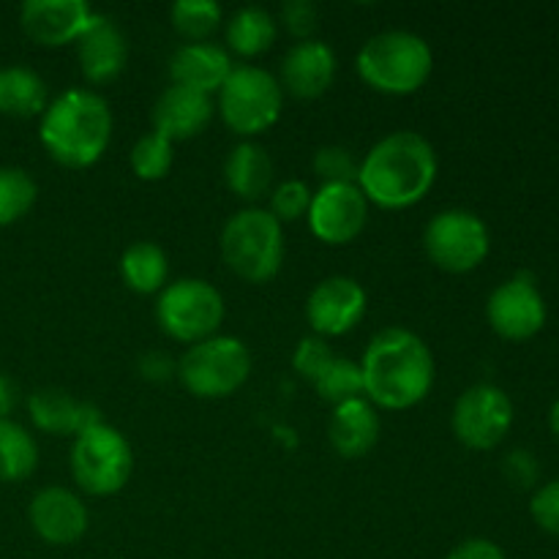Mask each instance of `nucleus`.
I'll return each instance as SVG.
<instances>
[{
  "label": "nucleus",
  "mask_w": 559,
  "mask_h": 559,
  "mask_svg": "<svg viewBox=\"0 0 559 559\" xmlns=\"http://www.w3.org/2000/svg\"><path fill=\"white\" fill-rule=\"evenodd\" d=\"M314 388L317 393H320L322 402L333 404V407L355 402V399H366L360 364L347 358H333V364L328 366L325 374L314 382Z\"/></svg>",
  "instance_id": "30"
},
{
  "label": "nucleus",
  "mask_w": 559,
  "mask_h": 559,
  "mask_svg": "<svg viewBox=\"0 0 559 559\" xmlns=\"http://www.w3.org/2000/svg\"><path fill=\"white\" fill-rule=\"evenodd\" d=\"M278 36V22L262 5H243L227 22V47L240 58L267 52Z\"/></svg>",
  "instance_id": "25"
},
{
  "label": "nucleus",
  "mask_w": 559,
  "mask_h": 559,
  "mask_svg": "<svg viewBox=\"0 0 559 559\" xmlns=\"http://www.w3.org/2000/svg\"><path fill=\"white\" fill-rule=\"evenodd\" d=\"M311 194H314V191H311L304 180H284V183H278L276 189L271 191V207H267V211H271V216L284 227V224L309 216Z\"/></svg>",
  "instance_id": "33"
},
{
  "label": "nucleus",
  "mask_w": 559,
  "mask_h": 559,
  "mask_svg": "<svg viewBox=\"0 0 559 559\" xmlns=\"http://www.w3.org/2000/svg\"><path fill=\"white\" fill-rule=\"evenodd\" d=\"M27 415H31L33 426L44 435H60V437H76L91 426L104 424L98 407L87 402H76L66 391L58 388H41L27 396Z\"/></svg>",
  "instance_id": "21"
},
{
  "label": "nucleus",
  "mask_w": 559,
  "mask_h": 559,
  "mask_svg": "<svg viewBox=\"0 0 559 559\" xmlns=\"http://www.w3.org/2000/svg\"><path fill=\"white\" fill-rule=\"evenodd\" d=\"M333 349L325 338L320 336H309V338H300L298 347L293 353V369L298 371L304 380H309L314 385L322 374H325L328 366L333 364Z\"/></svg>",
  "instance_id": "34"
},
{
  "label": "nucleus",
  "mask_w": 559,
  "mask_h": 559,
  "mask_svg": "<svg viewBox=\"0 0 559 559\" xmlns=\"http://www.w3.org/2000/svg\"><path fill=\"white\" fill-rule=\"evenodd\" d=\"M424 249L440 271L469 273L489 257V227L478 213L451 207L426 224Z\"/></svg>",
  "instance_id": "10"
},
{
  "label": "nucleus",
  "mask_w": 559,
  "mask_h": 559,
  "mask_svg": "<svg viewBox=\"0 0 559 559\" xmlns=\"http://www.w3.org/2000/svg\"><path fill=\"white\" fill-rule=\"evenodd\" d=\"M314 175L320 178V186L336 183H358L360 162L344 145H325L314 153Z\"/></svg>",
  "instance_id": "32"
},
{
  "label": "nucleus",
  "mask_w": 559,
  "mask_h": 559,
  "mask_svg": "<svg viewBox=\"0 0 559 559\" xmlns=\"http://www.w3.org/2000/svg\"><path fill=\"white\" fill-rule=\"evenodd\" d=\"M120 276L126 287L140 295H156L167 287L169 260L162 246L151 240H136L120 257Z\"/></svg>",
  "instance_id": "26"
},
{
  "label": "nucleus",
  "mask_w": 559,
  "mask_h": 559,
  "mask_svg": "<svg viewBox=\"0 0 559 559\" xmlns=\"http://www.w3.org/2000/svg\"><path fill=\"white\" fill-rule=\"evenodd\" d=\"M20 404V385L9 374H0V420L11 418Z\"/></svg>",
  "instance_id": "40"
},
{
  "label": "nucleus",
  "mask_w": 559,
  "mask_h": 559,
  "mask_svg": "<svg viewBox=\"0 0 559 559\" xmlns=\"http://www.w3.org/2000/svg\"><path fill=\"white\" fill-rule=\"evenodd\" d=\"M284 91L271 71L260 66H235L218 91V115L240 136H257L282 118Z\"/></svg>",
  "instance_id": "6"
},
{
  "label": "nucleus",
  "mask_w": 559,
  "mask_h": 559,
  "mask_svg": "<svg viewBox=\"0 0 559 559\" xmlns=\"http://www.w3.org/2000/svg\"><path fill=\"white\" fill-rule=\"evenodd\" d=\"M317 20H320V11L311 0H287L282 5V25L298 41H309L311 33L317 31Z\"/></svg>",
  "instance_id": "36"
},
{
  "label": "nucleus",
  "mask_w": 559,
  "mask_h": 559,
  "mask_svg": "<svg viewBox=\"0 0 559 559\" xmlns=\"http://www.w3.org/2000/svg\"><path fill=\"white\" fill-rule=\"evenodd\" d=\"M355 69L371 91L385 96H409L431 76L435 55L418 33L385 31L360 47Z\"/></svg>",
  "instance_id": "4"
},
{
  "label": "nucleus",
  "mask_w": 559,
  "mask_h": 559,
  "mask_svg": "<svg viewBox=\"0 0 559 559\" xmlns=\"http://www.w3.org/2000/svg\"><path fill=\"white\" fill-rule=\"evenodd\" d=\"M502 473H506V478L511 480L516 489H533L540 478V464L538 459H535V453L516 448V451L508 453L506 462H502Z\"/></svg>",
  "instance_id": "37"
},
{
  "label": "nucleus",
  "mask_w": 559,
  "mask_h": 559,
  "mask_svg": "<svg viewBox=\"0 0 559 559\" xmlns=\"http://www.w3.org/2000/svg\"><path fill=\"white\" fill-rule=\"evenodd\" d=\"M224 180L238 200L257 202L265 197L273 183V162L265 147L257 142L235 145L224 162Z\"/></svg>",
  "instance_id": "23"
},
{
  "label": "nucleus",
  "mask_w": 559,
  "mask_h": 559,
  "mask_svg": "<svg viewBox=\"0 0 559 559\" xmlns=\"http://www.w3.org/2000/svg\"><path fill=\"white\" fill-rule=\"evenodd\" d=\"M530 516L544 533L559 538V480L544 484L530 500Z\"/></svg>",
  "instance_id": "35"
},
{
  "label": "nucleus",
  "mask_w": 559,
  "mask_h": 559,
  "mask_svg": "<svg viewBox=\"0 0 559 559\" xmlns=\"http://www.w3.org/2000/svg\"><path fill=\"white\" fill-rule=\"evenodd\" d=\"M178 377L197 399L233 396L251 374V353L240 338L211 336L186 349Z\"/></svg>",
  "instance_id": "7"
},
{
  "label": "nucleus",
  "mask_w": 559,
  "mask_h": 559,
  "mask_svg": "<svg viewBox=\"0 0 559 559\" xmlns=\"http://www.w3.org/2000/svg\"><path fill=\"white\" fill-rule=\"evenodd\" d=\"M222 257L243 282H271L284 262V227L265 207H243L224 224Z\"/></svg>",
  "instance_id": "5"
},
{
  "label": "nucleus",
  "mask_w": 559,
  "mask_h": 559,
  "mask_svg": "<svg viewBox=\"0 0 559 559\" xmlns=\"http://www.w3.org/2000/svg\"><path fill=\"white\" fill-rule=\"evenodd\" d=\"M451 426L456 440L469 451H491L513 426V402L502 388L478 382L453 404Z\"/></svg>",
  "instance_id": "11"
},
{
  "label": "nucleus",
  "mask_w": 559,
  "mask_h": 559,
  "mask_svg": "<svg viewBox=\"0 0 559 559\" xmlns=\"http://www.w3.org/2000/svg\"><path fill=\"white\" fill-rule=\"evenodd\" d=\"M309 227L322 243L347 246L358 238L369 222V200L358 183L320 186L311 194Z\"/></svg>",
  "instance_id": "13"
},
{
  "label": "nucleus",
  "mask_w": 559,
  "mask_h": 559,
  "mask_svg": "<svg viewBox=\"0 0 559 559\" xmlns=\"http://www.w3.org/2000/svg\"><path fill=\"white\" fill-rule=\"evenodd\" d=\"M445 559H506V551L486 538H469L459 544Z\"/></svg>",
  "instance_id": "38"
},
{
  "label": "nucleus",
  "mask_w": 559,
  "mask_h": 559,
  "mask_svg": "<svg viewBox=\"0 0 559 559\" xmlns=\"http://www.w3.org/2000/svg\"><path fill=\"white\" fill-rule=\"evenodd\" d=\"M38 467V445L25 426L0 420V484H20Z\"/></svg>",
  "instance_id": "27"
},
{
  "label": "nucleus",
  "mask_w": 559,
  "mask_h": 559,
  "mask_svg": "<svg viewBox=\"0 0 559 559\" xmlns=\"http://www.w3.org/2000/svg\"><path fill=\"white\" fill-rule=\"evenodd\" d=\"M38 186L25 169L0 167V227L16 224L33 211Z\"/></svg>",
  "instance_id": "29"
},
{
  "label": "nucleus",
  "mask_w": 559,
  "mask_h": 559,
  "mask_svg": "<svg viewBox=\"0 0 559 559\" xmlns=\"http://www.w3.org/2000/svg\"><path fill=\"white\" fill-rule=\"evenodd\" d=\"M169 20H173V27L186 41L200 44L207 41L218 31V25L224 20V11L213 0H178L169 9Z\"/></svg>",
  "instance_id": "28"
},
{
  "label": "nucleus",
  "mask_w": 559,
  "mask_h": 559,
  "mask_svg": "<svg viewBox=\"0 0 559 559\" xmlns=\"http://www.w3.org/2000/svg\"><path fill=\"white\" fill-rule=\"evenodd\" d=\"M47 109V85L27 66L0 69V112L9 118H36Z\"/></svg>",
  "instance_id": "24"
},
{
  "label": "nucleus",
  "mask_w": 559,
  "mask_h": 559,
  "mask_svg": "<svg viewBox=\"0 0 559 559\" xmlns=\"http://www.w3.org/2000/svg\"><path fill=\"white\" fill-rule=\"evenodd\" d=\"M140 371H142V377H145V380L164 382L167 377H173L175 366H173V360L164 358V355L151 353V355H145V358L140 360Z\"/></svg>",
  "instance_id": "39"
},
{
  "label": "nucleus",
  "mask_w": 559,
  "mask_h": 559,
  "mask_svg": "<svg viewBox=\"0 0 559 559\" xmlns=\"http://www.w3.org/2000/svg\"><path fill=\"white\" fill-rule=\"evenodd\" d=\"M369 295L355 278L331 276L322 278L306 300V320L314 336H344L366 317Z\"/></svg>",
  "instance_id": "14"
},
{
  "label": "nucleus",
  "mask_w": 559,
  "mask_h": 559,
  "mask_svg": "<svg viewBox=\"0 0 559 559\" xmlns=\"http://www.w3.org/2000/svg\"><path fill=\"white\" fill-rule=\"evenodd\" d=\"M366 399L382 409H409L429 396L435 385V358L418 333L385 328L360 358Z\"/></svg>",
  "instance_id": "1"
},
{
  "label": "nucleus",
  "mask_w": 559,
  "mask_h": 559,
  "mask_svg": "<svg viewBox=\"0 0 559 559\" xmlns=\"http://www.w3.org/2000/svg\"><path fill=\"white\" fill-rule=\"evenodd\" d=\"M134 453L129 440L107 424H96L74 437L71 445V475L76 486L91 497H112L129 484Z\"/></svg>",
  "instance_id": "8"
},
{
  "label": "nucleus",
  "mask_w": 559,
  "mask_h": 559,
  "mask_svg": "<svg viewBox=\"0 0 559 559\" xmlns=\"http://www.w3.org/2000/svg\"><path fill=\"white\" fill-rule=\"evenodd\" d=\"M175 162L173 142L151 131L142 134L131 147V169L140 180H162Z\"/></svg>",
  "instance_id": "31"
},
{
  "label": "nucleus",
  "mask_w": 559,
  "mask_h": 559,
  "mask_svg": "<svg viewBox=\"0 0 559 559\" xmlns=\"http://www.w3.org/2000/svg\"><path fill=\"white\" fill-rule=\"evenodd\" d=\"M44 151L69 169L93 167L112 140V109L96 91L71 87L47 104L38 126Z\"/></svg>",
  "instance_id": "3"
},
{
  "label": "nucleus",
  "mask_w": 559,
  "mask_h": 559,
  "mask_svg": "<svg viewBox=\"0 0 559 559\" xmlns=\"http://www.w3.org/2000/svg\"><path fill=\"white\" fill-rule=\"evenodd\" d=\"M549 429H551V435H555V440L559 442V399L551 404V409H549Z\"/></svg>",
  "instance_id": "41"
},
{
  "label": "nucleus",
  "mask_w": 559,
  "mask_h": 559,
  "mask_svg": "<svg viewBox=\"0 0 559 559\" xmlns=\"http://www.w3.org/2000/svg\"><path fill=\"white\" fill-rule=\"evenodd\" d=\"M233 69L235 66L227 49L213 41L183 44L169 58L173 85L191 87V91L205 93V96H213V93L222 91V85L233 74Z\"/></svg>",
  "instance_id": "20"
},
{
  "label": "nucleus",
  "mask_w": 559,
  "mask_h": 559,
  "mask_svg": "<svg viewBox=\"0 0 559 559\" xmlns=\"http://www.w3.org/2000/svg\"><path fill=\"white\" fill-rule=\"evenodd\" d=\"M435 145L418 131H393L382 136L358 169V189L385 211H404L424 200L437 180Z\"/></svg>",
  "instance_id": "2"
},
{
  "label": "nucleus",
  "mask_w": 559,
  "mask_h": 559,
  "mask_svg": "<svg viewBox=\"0 0 559 559\" xmlns=\"http://www.w3.org/2000/svg\"><path fill=\"white\" fill-rule=\"evenodd\" d=\"M27 519H31L33 533L49 546L76 544L91 524L85 502L63 486H47L38 491L27 508Z\"/></svg>",
  "instance_id": "16"
},
{
  "label": "nucleus",
  "mask_w": 559,
  "mask_h": 559,
  "mask_svg": "<svg viewBox=\"0 0 559 559\" xmlns=\"http://www.w3.org/2000/svg\"><path fill=\"white\" fill-rule=\"evenodd\" d=\"M328 437L338 456L360 459L377 445L380 440V415L369 399H355V402L333 407Z\"/></svg>",
  "instance_id": "22"
},
{
  "label": "nucleus",
  "mask_w": 559,
  "mask_h": 559,
  "mask_svg": "<svg viewBox=\"0 0 559 559\" xmlns=\"http://www.w3.org/2000/svg\"><path fill=\"white\" fill-rule=\"evenodd\" d=\"M76 60H80L85 80L93 85H104V82H112L115 76H120V71L126 69V60H129V41H126L118 22L104 14L93 16L85 33L76 38Z\"/></svg>",
  "instance_id": "17"
},
{
  "label": "nucleus",
  "mask_w": 559,
  "mask_h": 559,
  "mask_svg": "<svg viewBox=\"0 0 559 559\" xmlns=\"http://www.w3.org/2000/svg\"><path fill=\"white\" fill-rule=\"evenodd\" d=\"M213 109H216L213 107V98L205 96V93L169 85L153 104V131L169 142L191 140V136L202 134L211 126Z\"/></svg>",
  "instance_id": "19"
},
{
  "label": "nucleus",
  "mask_w": 559,
  "mask_h": 559,
  "mask_svg": "<svg viewBox=\"0 0 559 559\" xmlns=\"http://www.w3.org/2000/svg\"><path fill=\"white\" fill-rule=\"evenodd\" d=\"M336 52L325 41L320 38L298 41L284 55L282 91L304 102L320 98L336 80Z\"/></svg>",
  "instance_id": "18"
},
{
  "label": "nucleus",
  "mask_w": 559,
  "mask_h": 559,
  "mask_svg": "<svg viewBox=\"0 0 559 559\" xmlns=\"http://www.w3.org/2000/svg\"><path fill=\"white\" fill-rule=\"evenodd\" d=\"M158 328L183 344L218 336L224 322V298L205 278H178L158 293Z\"/></svg>",
  "instance_id": "9"
},
{
  "label": "nucleus",
  "mask_w": 559,
  "mask_h": 559,
  "mask_svg": "<svg viewBox=\"0 0 559 559\" xmlns=\"http://www.w3.org/2000/svg\"><path fill=\"white\" fill-rule=\"evenodd\" d=\"M486 317L497 336L508 338V342H527L544 331L546 300L533 276L519 273L489 295Z\"/></svg>",
  "instance_id": "12"
},
{
  "label": "nucleus",
  "mask_w": 559,
  "mask_h": 559,
  "mask_svg": "<svg viewBox=\"0 0 559 559\" xmlns=\"http://www.w3.org/2000/svg\"><path fill=\"white\" fill-rule=\"evenodd\" d=\"M96 11L87 0H25L20 9V25L31 41L41 47L76 44Z\"/></svg>",
  "instance_id": "15"
}]
</instances>
